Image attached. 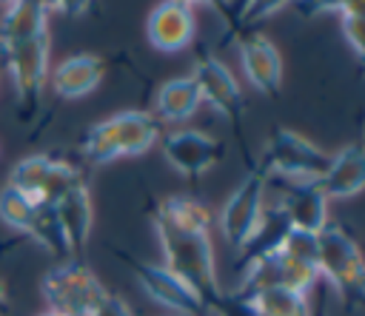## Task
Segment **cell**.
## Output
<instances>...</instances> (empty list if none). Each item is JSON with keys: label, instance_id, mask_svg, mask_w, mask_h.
I'll return each instance as SVG.
<instances>
[{"label": "cell", "instance_id": "cell-24", "mask_svg": "<svg viewBox=\"0 0 365 316\" xmlns=\"http://www.w3.org/2000/svg\"><path fill=\"white\" fill-rule=\"evenodd\" d=\"M334 11H339V17H342L345 40L351 43V48L365 63V3L362 0H345V3H336Z\"/></svg>", "mask_w": 365, "mask_h": 316}, {"label": "cell", "instance_id": "cell-17", "mask_svg": "<svg viewBox=\"0 0 365 316\" xmlns=\"http://www.w3.org/2000/svg\"><path fill=\"white\" fill-rule=\"evenodd\" d=\"M214 216L208 205L191 196H165L154 208V228H171L182 233H211Z\"/></svg>", "mask_w": 365, "mask_h": 316}, {"label": "cell", "instance_id": "cell-13", "mask_svg": "<svg viewBox=\"0 0 365 316\" xmlns=\"http://www.w3.org/2000/svg\"><path fill=\"white\" fill-rule=\"evenodd\" d=\"M163 154L165 159L185 177H200L202 171H208L214 165V159L220 157V142L202 131L194 128H180L171 131L163 142Z\"/></svg>", "mask_w": 365, "mask_h": 316}, {"label": "cell", "instance_id": "cell-25", "mask_svg": "<svg viewBox=\"0 0 365 316\" xmlns=\"http://www.w3.org/2000/svg\"><path fill=\"white\" fill-rule=\"evenodd\" d=\"M91 316H131V310H128V305H125L120 296H111V293H108Z\"/></svg>", "mask_w": 365, "mask_h": 316}, {"label": "cell", "instance_id": "cell-28", "mask_svg": "<svg viewBox=\"0 0 365 316\" xmlns=\"http://www.w3.org/2000/svg\"><path fill=\"white\" fill-rule=\"evenodd\" d=\"M6 305H9V299H6V288H3V282H0V316L6 313Z\"/></svg>", "mask_w": 365, "mask_h": 316}, {"label": "cell", "instance_id": "cell-9", "mask_svg": "<svg viewBox=\"0 0 365 316\" xmlns=\"http://www.w3.org/2000/svg\"><path fill=\"white\" fill-rule=\"evenodd\" d=\"M237 51H240V63H242L248 83L268 97L279 94V88H282L279 48L262 31H242L237 40Z\"/></svg>", "mask_w": 365, "mask_h": 316}, {"label": "cell", "instance_id": "cell-7", "mask_svg": "<svg viewBox=\"0 0 365 316\" xmlns=\"http://www.w3.org/2000/svg\"><path fill=\"white\" fill-rule=\"evenodd\" d=\"M48 48H51L48 34H40V37H34L29 43H20V46L0 54L6 60V68H9V77L14 83L17 100L23 105V114H31L40 105L43 88H46V80H48Z\"/></svg>", "mask_w": 365, "mask_h": 316}, {"label": "cell", "instance_id": "cell-8", "mask_svg": "<svg viewBox=\"0 0 365 316\" xmlns=\"http://www.w3.org/2000/svg\"><path fill=\"white\" fill-rule=\"evenodd\" d=\"M134 279L143 285V290L163 307L168 310H177L180 316H208V307L205 302L177 276L171 273L165 265H151V262H143V259H131L125 256Z\"/></svg>", "mask_w": 365, "mask_h": 316}, {"label": "cell", "instance_id": "cell-19", "mask_svg": "<svg viewBox=\"0 0 365 316\" xmlns=\"http://www.w3.org/2000/svg\"><path fill=\"white\" fill-rule=\"evenodd\" d=\"M200 105H202V97H200V88H197L191 74L163 83L160 91H157V100H154V108H157L160 120H168V122L188 120Z\"/></svg>", "mask_w": 365, "mask_h": 316}, {"label": "cell", "instance_id": "cell-10", "mask_svg": "<svg viewBox=\"0 0 365 316\" xmlns=\"http://www.w3.org/2000/svg\"><path fill=\"white\" fill-rule=\"evenodd\" d=\"M279 219H285V228L319 233L328 225V196L322 194L319 182L317 179L285 182L282 202H279Z\"/></svg>", "mask_w": 365, "mask_h": 316}, {"label": "cell", "instance_id": "cell-22", "mask_svg": "<svg viewBox=\"0 0 365 316\" xmlns=\"http://www.w3.org/2000/svg\"><path fill=\"white\" fill-rule=\"evenodd\" d=\"M51 165H54V157H48V154H31V157H23V159L11 168L9 185L17 188L20 194L31 196V199L40 205V196H43L46 179H48V174H51Z\"/></svg>", "mask_w": 365, "mask_h": 316}, {"label": "cell", "instance_id": "cell-1", "mask_svg": "<svg viewBox=\"0 0 365 316\" xmlns=\"http://www.w3.org/2000/svg\"><path fill=\"white\" fill-rule=\"evenodd\" d=\"M154 231L163 248V265L171 273H177L205 302L208 310H220L228 293L220 288L217 279L211 233H182L171 228H154Z\"/></svg>", "mask_w": 365, "mask_h": 316}, {"label": "cell", "instance_id": "cell-20", "mask_svg": "<svg viewBox=\"0 0 365 316\" xmlns=\"http://www.w3.org/2000/svg\"><path fill=\"white\" fill-rule=\"evenodd\" d=\"M29 239H34L40 248H46L51 256H57L63 262L71 256V245L66 239V231H63V225L57 219L54 205H43V202L37 205L34 219H31V231H29Z\"/></svg>", "mask_w": 365, "mask_h": 316}, {"label": "cell", "instance_id": "cell-26", "mask_svg": "<svg viewBox=\"0 0 365 316\" xmlns=\"http://www.w3.org/2000/svg\"><path fill=\"white\" fill-rule=\"evenodd\" d=\"M217 313H220V316H259L248 302H242V299H237V296H228L225 305H222Z\"/></svg>", "mask_w": 365, "mask_h": 316}, {"label": "cell", "instance_id": "cell-6", "mask_svg": "<svg viewBox=\"0 0 365 316\" xmlns=\"http://www.w3.org/2000/svg\"><path fill=\"white\" fill-rule=\"evenodd\" d=\"M265 177L248 171L220 211V231L234 251L248 248L265 225Z\"/></svg>", "mask_w": 365, "mask_h": 316}, {"label": "cell", "instance_id": "cell-2", "mask_svg": "<svg viewBox=\"0 0 365 316\" xmlns=\"http://www.w3.org/2000/svg\"><path fill=\"white\" fill-rule=\"evenodd\" d=\"M160 137V125L145 111H120L97 125H91L83 137V157L91 165H108L120 157L145 154Z\"/></svg>", "mask_w": 365, "mask_h": 316}, {"label": "cell", "instance_id": "cell-30", "mask_svg": "<svg viewBox=\"0 0 365 316\" xmlns=\"http://www.w3.org/2000/svg\"><path fill=\"white\" fill-rule=\"evenodd\" d=\"M362 65H365V63H362Z\"/></svg>", "mask_w": 365, "mask_h": 316}, {"label": "cell", "instance_id": "cell-29", "mask_svg": "<svg viewBox=\"0 0 365 316\" xmlns=\"http://www.w3.org/2000/svg\"><path fill=\"white\" fill-rule=\"evenodd\" d=\"M37 316H60V313H51V310H43V313H37Z\"/></svg>", "mask_w": 365, "mask_h": 316}, {"label": "cell", "instance_id": "cell-11", "mask_svg": "<svg viewBox=\"0 0 365 316\" xmlns=\"http://www.w3.org/2000/svg\"><path fill=\"white\" fill-rule=\"evenodd\" d=\"M145 34L148 43L160 51H182L191 46L194 34H197V17H194V6L185 0H168L160 3L145 23Z\"/></svg>", "mask_w": 365, "mask_h": 316}, {"label": "cell", "instance_id": "cell-15", "mask_svg": "<svg viewBox=\"0 0 365 316\" xmlns=\"http://www.w3.org/2000/svg\"><path fill=\"white\" fill-rule=\"evenodd\" d=\"M106 74V63L97 54H71L57 63V68L48 74L51 91L63 100H80L91 94Z\"/></svg>", "mask_w": 365, "mask_h": 316}, {"label": "cell", "instance_id": "cell-23", "mask_svg": "<svg viewBox=\"0 0 365 316\" xmlns=\"http://www.w3.org/2000/svg\"><path fill=\"white\" fill-rule=\"evenodd\" d=\"M34 211H37V202H34L31 196L20 194L17 188L6 185V188L0 191V219H3V225H9L11 231L29 236Z\"/></svg>", "mask_w": 365, "mask_h": 316}, {"label": "cell", "instance_id": "cell-27", "mask_svg": "<svg viewBox=\"0 0 365 316\" xmlns=\"http://www.w3.org/2000/svg\"><path fill=\"white\" fill-rule=\"evenodd\" d=\"M314 316H328V293L319 290V307H314Z\"/></svg>", "mask_w": 365, "mask_h": 316}, {"label": "cell", "instance_id": "cell-5", "mask_svg": "<svg viewBox=\"0 0 365 316\" xmlns=\"http://www.w3.org/2000/svg\"><path fill=\"white\" fill-rule=\"evenodd\" d=\"M40 288L48 310L60 316H91L100 307V302L108 296L97 273L77 259H66L54 265L43 276Z\"/></svg>", "mask_w": 365, "mask_h": 316}, {"label": "cell", "instance_id": "cell-21", "mask_svg": "<svg viewBox=\"0 0 365 316\" xmlns=\"http://www.w3.org/2000/svg\"><path fill=\"white\" fill-rule=\"evenodd\" d=\"M248 305L259 316H314L308 296L294 293L288 288H268L248 299Z\"/></svg>", "mask_w": 365, "mask_h": 316}, {"label": "cell", "instance_id": "cell-16", "mask_svg": "<svg viewBox=\"0 0 365 316\" xmlns=\"http://www.w3.org/2000/svg\"><path fill=\"white\" fill-rule=\"evenodd\" d=\"M40 34H48V6L37 0H17L3 9L0 17V54L29 43Z\"/></svg>", "mask_w": 365, "mask_h": 316}, {"label": "cell", "instance_id": "cell-4", "mask_svg": "<svg viewBox=\"0 0 365 316\" xmlns=\"http://www.w3.org/2000/svg\"><path fill=\"white\" fill-rule=\"evenodd\" d=\"M331 162V154H325L319 145L305 139L302 134L277 125L262 148L259 174H274L282 182H302V179H319Z\"/></svg>", "mask_w": 365, "mask_h": 316}, {"label": "cell", "instance_id": "cell-14", "mask_svg": "<svg viewBox=\"0 0 365 316\" xmlns=\"http://www.w3.org/2000/svg\"><path fill=\"white\" fill-rule=\"evenodd\" d=\"M317 182L328 199H348L359 194L365 188V145L351 142L339 148Z\"/></svg>", "mask_w": 365, "mask_h": 316}, {"label": "cell", "instance_id": "cell-3", "mask_svg": "<svg viewBox=\"0 0 365 316\" xmlns=\"http://www.w3.org/2000/svg\"><path fill=\"white\" fill-rule=\"evenodd\" d=\"M317 270L336 288L348 307L365 305V256L359 245L331 222L317 233Z\"/></svg>", "mask_w": 365, "mask_h": 316}, {"label": "cell", "instance_id": "cell-12", "mask_svg": "<svg viewBox=\"0 0 365 316\" xmlns=\"http://www.w3.org/2000/svg\"><path fill=\"white\" fill-rule=\"evenodd\" d=\"M191 77L200 88L202 102H208L214 111H220L231 122H237L242 117L245 100H242V91H240V83L234 80V74L228 71L225 63H220L217 57H202V60H197Z\"/></svg>", "mask_w": 365, "mask_h": 316}, {"label": "cell", "instance_id": "cell-18", "mask_svg": "<svg viewBox=\"0 0 365 316\" xmlns=\"http://www.w3.org/2000/svg\"><path fill=\"white\" fill-rule=\"evenodd\" d=\"M57 211V219L66 231V239L71 245V253L74 251H83L86 242H88V233H91V225H94V208H91V194L86 188V182L74 185L66 196H60V202L54 205Z\"/></svg>", "mask_w": 365, "mask_h": 316}]
</instances>
